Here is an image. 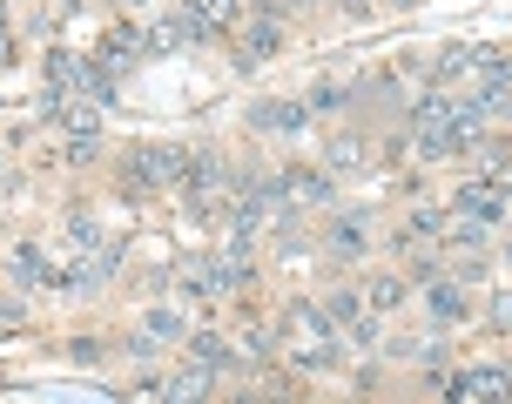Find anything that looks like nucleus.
Here are the masks:
<instances>
[{"instance_id":"obj_1","label":"nucleus","mask_w":512,"mask_h":404,"mask_svg":"<svg viewBox=\"0 0 512 404\" xmlns=\"http://www.w3.org/2000/svg\"><path fill=\"white\" fill-rule=\"evenodd\" d=\"M182 169H189V149L182 142H142V149H128V182L142 189H182Z\"/></svg>"},{"instance_id":"obj_2","label":"nucleus","mask_w":512,"mask_h":404,"mask_svg":"<svg viewBox=\"0 0 512 404\" xmlns=\"http://www.w3.org/2000/svg\"><path fill=\"white\" fill-rule=\"evenodd\" d=\"M283 41H290V34H283V7H263L256 21H243V48H236V61H243V68H263V61L283 54Z\"/></svg>"},{"instance_id":"obj_3","label":"nucleus","mask_w":512,"mask_h":404,"mask_svg":"<svg viewBox=\"0 0 512 404\" xmlns=\"http://www.w3.org/2000/svg\"><path fill=\"white\" fill-rule=\"evenodd\" d=\"M452 209H459L465 223H506V182H492V176H479V182H459V196H452Z\"/></svg>"},{"instance_id":"obj_4","label":"nucleus","mask_w":512,"mask_h":404,"mask_svg":"<svg viewBox=\"0 0 512 404\" xmlns=\"http://www.w3.org/2000/svg\"><path fill=\"white\" fill-rule=\"evenodd\" d=\"M364 250H371V202H364V209H344L331 223V236H324V256H331V263H358Z\"/></svg>"},{"instance_id":"obj_5","label":"nucleus","mask_w":512,"mask_h":404,"mask_svg":"<svg viewBox=\"0 0 512 404\" xmlns=\"http://www.w3.org/2000/svg\"><path fill=\"white\" fill-rule=\"evenodd\" d=\"M54 277H61V263H54L41 243H14V250H7V283H14V290H54Z\"/></svg>"},{"instance_id":"obj_6","label":"nucleus","mask_w":512,"mask_h":404,"mask_svg":"<svg viewBox=\"0 0 512 404\" xmlns=\"http://www.w3.org/2000/svg\"><path fill=\"white\" fill-rule=\"evenodd\" d=\"M155 398H162V404H209V398H216V371L189 357V364H176L169 378L155 384Z\"/></svg>"},{"instance_id":"obj_7","label":"nucleus","mask_w":512,"mask_h":404,"mask_svg":"<svg viewBox=\"0 0 512 404\" xmlns=\"http://www.w3.org/2000/svg\"><path fill=\"white\" fill-rule=\"evenodd\" d=\"M452 391L472 404H512V364H465Z\"/></svg>"},{"instance_id":"obj_8","label":"nucleus","mask_w":512,"mask_h":404,"mask_svg":"<svg viewBox=\"0 0 512 404\" xmlns=\"http://www.w3.org/2000/svg\"><path fill=\"white\" fill-rule=\"evenodd\" d=\"M108 270H115V256H108V250H81V256L61 263L54 290H61V297H88V290H102V283H108Z\"/></svg>"},{"instance_id":"obj_9","label":"nucleus","mask_w":512,"mask_h":404,"mask_svg":"<svg viewBox=\"0 0 512 404\" xmlns=\"http://www.w3.org/2000/svg\"><path fill=\"white\" fill-rule=\"evenodd\" d=\"M182 283V297H196V303H216L223 290H230V277H223V250H203V256H189L176 270Z\"/></svg>"},{"instance_id":"obj_10","label":"nucleus","mask_w":512,"mask_h":404,"mask_svg":"<svg viewBox=\"0 0 512 404\" xmlns=\"http://www.w3.org/2000/svg\"><path fill=\"white\" fill-rule=\"evenodd\" d=\"M283 189H290L297 209H331V202H337V176H331V169H304V162L283 169Z\"/></svg>"},{"instance_id":"obj_11","label":"nucleus","mask_w":512,"mask_h":404,"mask_svg":"<svg viewBox=\"0 0 512 404\" xmlns=\"http://www.w3.org/2000/svg\"><path fill=\"white\" fill-rule=\"evenodd\" d=\"M182 14L196 21V34H203V41H216V34H236V27H243L250 0H189Z\"/></svg>"},{"instance_id":"obj_12","label":"nucleus","mask_w":512,"mask_h":404,"mask_svg":"<svg viewBox=\"0 0 512 404\" xmlns=\"http://www.w3.org/2000/svg\"><path fill=\"white\" fill-rule=\"evenodd\" d=\"M88 61H95V68H108V75L122 81L128 68L142 61V34H135V27H108L102 41H95V54H88Z\"/></svg>"},{"instance_id":"obj_13","label":"nucleus","mask_w":512,"mask_h":404,"mask_svg":"<svg viewBox=\"0 0 512 404\" xmlns=\"http://www.w3.org/2000/svg\"><path fill=\"white\" fill-rule=\"evenodd\" d=\"M250 128H256V135H304V128H310L304 95H297V101H256V108H250Z\"/></svg>"},{"instance_id":"obj_14","label":"nucleus","mask_w":512,"mask_h":404,"mask_svg":"<svg viewBox=\"0 0 512 404\" xmlns=\"http://www.w3.org/2000/svg\"><path fill=\"white\" fill-rule=\"evenodd\" d=\"M364 310H371V317H391V310H405V297H411V283L398 277V270H371V277H364Z\"/></svg>"},{"instance_id":"obj_15","label":"nucleus","mask_w":512,"mask_h":404,"mask_svg":"<svg viewBox=\"0 0 512 404\" xmlns=\"http://www.w3.org/2000/svg\"><path fill=\"white\" fill-rule=\"evenodd\" d=\"M425 317H432V324H465V317H472V297H465L459 283H425Z\"/></svg>"},{"instance_id":"obj_16","label":"nucleus","mask_w":512,"mask_h":404,"mask_svg":"<svg viewBox=\"0 0 512 404\" xmlns=\"http://www.w3.org/2000/svg\"><path fill=\"white\" fill-rule=\"evenodd\" d=\"M189 41H203V34H196V21H189V14H169V21L142 27V54H176V48H189Z\"/></svg>"},{"instance_id":"obj_17","label":"nucleus","mask_w":512,"mask_h":404,"mask_svg":"<svg viewBox=\"0 0 512 404\" xmlns=\"http://www.w3.org/2000/svg\"><path fill=\"white\" fill-rule=\"evenodd\" d=\"M216 189H223V155H216V149H189L182 196H216Z\"/></svg>"},{"instance_id":"obj_18","label":"nucleus","mask_w":512,"mask_h":404,"mask_svg":"<svg viewBox=\"0 0 512 404\" xmlns=\"http://www.w3.org/2000/svg\"><path fill=\"white\" fill-rule=\"evenodd\" d=\"M411 149L425 155V162H452L459 149H472V135H465L459 122H438V128H418V142Z\"/></svg>"},{"instance_id":"obj_19","label":"nucleus","mask_w":512,"mask_h":404,"mask_svg":"<svg viewBox=\"0 0 512 404\" xmlns=\"http://www.w3.org/2000/svg\"><path fill=\"white\" fill-rule=\"evenodd\" d=\"M182 344H189V357L209 364V371H230V364H236V344H230V337H216V330H189Z\"/></svg>"},{"instance_id":"obj_20","label":"nucleus","mask_w":512,"mask_h":404,"mask_svg":"<svg viewBox=\"0 0 512 404\" xmlns=\"http://www.w3.org/2000/svg\"><path fill=\"white\" fill-rule=\"evenodd\" d=\"M142 337H155V344H182V337H189V317L169 310V303H155V310H142Z\"/></svg>"},{"instance_id":"obj_21","label":"nucleus","mask_w":512,"mask_h":404,"mask_svg":"<svg viewBox=\"0 0 512 404\" xmlns=\"http://www.w3.org/2000/svg\"><path fill=\"white\" fill-rule=\"evenodd\" d=\"M61 142H102V115L88 101H68L61 108Z\"/></svg>"},{"instance_id":"obj_22","label":"nucleus","mask_w":512,"mask_h":404,"mask_svg":"<svg viewBox=\"0 0 512 404\" xmlns=\"http://www.w3.org/2000/svg\"><path fill=\"white\" fill-rule=\"evenodd\" d=\"M445 256L459 263V256H486V223H445Z\"/></svg>"},{"instance_id":"obj_23","label":"nucleus","mask_w":512,"mask_h":404,"mask_svg":"<svg viewBox=\"0 0 512 404\" xmlns=\"http://www.w3.org/2000/svg\"><path fill=\"white\" fill-rule=\"evenodd\" d=\"M438 122H452V95H445V88L411 95V128H438Z\"/></svg>"},{"instance_id":"obj_24","label":"nucleus","mask_w":512,"mask_h":404,"mask_svg":"<svg viewBox=\"0 0 512 404\" xmlns=\"http://www.w3.org/2000/svg\"><path fill=\"white\" fill-rule=\"evenodd\" d=\"M290 364H297V371H310V378H324V371H337V337L297 344V351H290Z\"/></svg>"},{"instance_id":"obj_25","label":"nucleus","mask_w":512,"mask_h":404,"mask_svg":"<svg viewBox=\"0 0 512 404\" xmlns=\"http://www.w3.org/2000/svg\"><path fill=\"white\" fill-rule=\"evenodd\" d=\"M324 162H331V176H351V169H364V162H371V149H364L358 135H331Z\"/></svg>"},{"instance_id":"obj_26","label":"nucleus","mask_w":512,"mask_h":404,"mask_svg":"<svg viewBox=\"0 0 512 404\" xmlns=\"http://www.w3.org/2000/svg\"><path fill=\"white\" fill-rule=\"evenodd\" d=\"M432 75H438V81H459V75H472V41H452V48H438Z\"/></svg>"},{"instance_id":"obj_27","label":"nucleus","mask_w":512,"mask_h":404,"mask_svg":"<svg viewBox=\"0 0 512 404\" xmlns=\"http://www.w3.org/2000/svg\"><path fill=\"white\" fill-rule=\"evenodd\" d=\"M344 101H351V95H344L337 81H317V88H310V95H304V108H310V115H337Z\"/></svg>"},{"instance_id":"obj_28","label":"nucleus","mask_w":512,"mask_h":404,"mask_svg":"<svg viewBox=\"0 0 512 404\" xmlns=\"http://www.w3.org/2000/svg\"><path fill=\"white\" fill-rule=\"evenodd\" d=\"M324 310H331V324H337V330H351V324L364 317V297H358V290H337V297L324 303Z\"/></svg>"},{"instance_id":"obj_29","label":"nucleus","mask_w":512,"mask_h":404,"mask_svg":"<svg viewBox=\"0 0 512 404\" xmlns=\"http://www.w3.org/2000/svg\"><path fill=\"white\" fill-rule=\"evenodd\" d=\"M68 236H75L81 250H102V223H95L88 209H68Z\"/></svg>"},{"instance_id":"obj_30","label":"nucleus","mask_w":512,"mask_h":404,"mask_svg":"<svg viewBox=\"0 0 512 404\" xmlns=\"http://www.w3.org/2000/svg\"><path fill=\"white\" fill-rule=\"evenodd\" d=\"M68 357H75V364H102V337H75Z\"/></svg>"},{"instance_id":"obj_31","label":"nucleus","mask_w":512,"mask_h":404,"mask_svg":"<svg viewBox=\"0 0 512 404\" xmlns=\"http://www.w3.org/2000/svg\"><path fill=\"white\" fill-rule=\"evenodd\" d=\"M486 162H492V169H506V162H512V142H506V135H492V142H486Z\"/></svg>"},{"instance_id":"obj_32","label":"nucleus","mask_w":512,"mask_h":404,"mask_svg":"<svg viewBox=\"0 0 512 404\" xmlns=\"http://www.w3.org/2000/svg\"><path fill=\"white\" fill-rule=\"evenodd\" d=\"M14 54H21V34H7V27H0V68H7Z\"/></svg>"},{"instance_id":"obj_33","label":"nucleus","mask_w":512,"mask_h":404,"mask_svg":"<svg viewBox=\"0 0 512 404\" xmlns=\"http://www.w3.org/2000/svg\"><path fill=\"white\" fill-rule=\"evenodd\" d=\"M492 324H499V330H512V297H499V303H492Z\"/></svg>"},{"instance_id":"obj_34","label":"nucleus","mask_w":512,"mask_h":404,"mask_svg":"<svg viewBox=\"0 0 512 404\" xmlns=\"http://www.w3.org/2000/svg\"><path fill=\"white\" fill-rule=\"evenodd\" d=\"M337 7H351V14H364V7H371V0H337Z\"/></svg>"},{"instance_id":"obj_35","label":"nucleus","mask_w":512,"mask_h":404,"mask_svg":"<svg viewBox=\"0 0 512 404\" xmlns=\"http://www.w3.org/2000/svg\"><path fill=\"white\" fill-rule=\"evenodd\" d=\"M122 7H155V0H122Z\"/></svg>"},{"instance_id":"obj_36","label":"nucleus","mask_w":512,"mask_h":404,"mask_svg":"<svg viewBox=\"0 0 512 404\" xmlns=\"http://www.w3.org/2000/svg\"><path fill=\"white\" fill-rule=\"evenodd\" d=\"M391 7H418V0H391Z\"/></svg>"},{"instance_id":"obj_37","label":"nucleus","mask_w":512,"mask_h":404,"mask_svg":"<svg viewBox=\"0 0 512 404\" xmlns=\"http://www.w3.org/2000/svg\"><path fill=\"white\" fill-rule=\"evenodd\" d=\"M256 7H277V0H256Z\"/></svg>"},{"instance_id":"obj_38","label":"nucleus","mask_w":512,"mask_h":404,"mask_svg":"<svg viewBox=\"0 0 512 404\" xmlns=\"http://www.w3.org/2000/svg\"><path fill=\"white\" fill-rule=\"evenodd\" d=\"M506 256H512V250H506Z\"/></svg>"}]
</instances>
